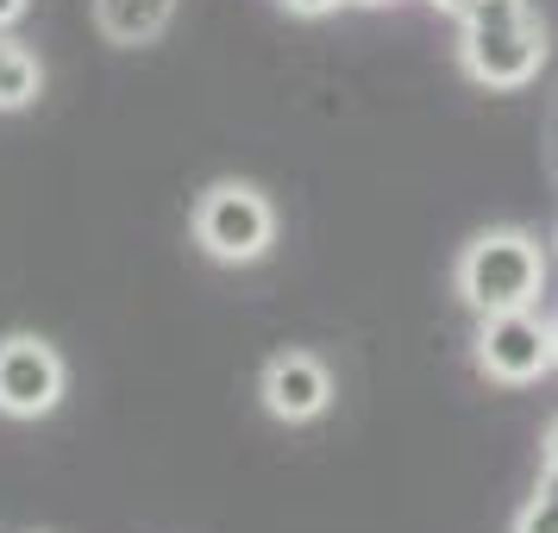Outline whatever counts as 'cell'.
I'll use <instances>...</instances> for the list:
<instances>
[{"instance_id": "1", "label": "cell", "mask_w": 558, "mask_h": 533, "mask_svg": "<svg viewBox=\"0 0 558 533\" xmlns=\"http://www.w3.org/2000/svg\"><path fill=\"white\" fill-rule=\"evenodd\" d=\"M458 20H464L458 57H464V76L471 82H483V88H521V82L539 76L546 32L527 13V0H471Z\"/></svg>"}, {"instance_id": "2", "label": "cell", "mask_w": 558, "mask_h": 533, "mask_svg": "<svg viewBox=\"0 0 558 533\" xmlns=\"http://www.w3.org/2000/svg\"><path fill=\"white\" fill-rule=\"evenodd\" d=\"M539 289H546V252L514 227L477 232V239L464 245V257H458V295L477 307V314L533 307Z\"/></svg>"}, {"instance_id": "3", "label": "cell", "mask_w": 558, "mask_h": 533, "mask_svg": "<svg viewBox=\"0 0 558 533\" xmlns=\"http://www.w3.org/2000/svg\"><path fill=\"white\" fill-rule=\"evenodd\" d=\"M270 232H277V214L252 182H214L195 207V239L220 264H257L270 252Z\"/></svg>"}, {"instance_id": "4", "label": "cell", "mask_w": 558, "mask_h": 533, "mask_svg": "<svg viewBox=\"0 0 558 533\" xmlns=\"http://www.w3.org/2000/svg\"><path fill=\"white\" fill-rule=\"evenodd\" d=\"M477 364L483 377L496 383H539L558 364L553 352V327L533 307H508V314H483L477 332Z\"/></svg>"}, {"instance_id": "5", "label": "cell", "mask_w": 558, "mask_h": 533, "mask_svg": "<svg viewBox=\"0 0 558 533\" xmlns=\"http://www.w3.org/2000/svg\"><path fill=\"white\" fill-rule=\"evenodd\" d=\"M57 402H63V358L45 339H32V332L0 339V414L38 421Z\"/></svg>"}, {"instance_id": "6", "label": "cell", "mask_w": 558, "mask_h": 533, "mask_svg": "<svg viewBox=\"0 0 558 533\" xmlns=\"http://www.w3.org/2000/svg\"><path fill=\"white\" fill-rule=\"evenodd\" d=\"M327 402H332V377L320 358H307V352L270 358V371H264V408L277 421H314Z\"/></svg>"}, {"instance_id": "7", "label": "cell", "mask_w": 558, "mask_h": 533, "mask_svg": "<svg viewBox=\"0 0 558 533\" xmlns=\"http://www.w3.org/2000/svg\"><path fill=\"white\" fill-rule=\"evenodd\" d=\"M170 13H177V0H95V20L113 45H151L170 26Z\"/></svg>"}, {"instance_id": "8", "label": "cell", "mask_w": 558, "mask_h": 533, "mask_svg": "<svg viewBox=\"0 0 558 533\" xmlns=\"http://www.w3.org/2000/svg\"><path fill=\"white\" fill-rule=\"evenodd\" d=\"M38 101V57L26 45H0V113Z\"/></svg>"}, {"instance_id": "9", "label": "cell", "mask_w": 558, "mask_h": 533, "mask_svg": "<svg viewBox=\"0 0 558 533\" xmlns=\"http://www.w3.org/2000/svg\"><path fill=\"white\" fill-rule=\"evenodd\" d=\"M514 533H558V464H546V477L533 489V502L521 508Z\"/></svg>"}, {"instance_id": "10", "label": "cell", "mask_w": 558, "mask_h": 533, "mask_svg": "<svg viewBox=\"0 0 558 533\" xmlns=\"http://www.w3.org/2000/svg\"><path fill=\"white\" fill-rule=\"evenodd\" d=\"M289 13H302V20H320V13H332V7H345V0H282Z\"/></svg>"}, {"instance_id": "11", "label": "cell", "mask_w": 558, "mask_h": 533, "mask_svg": "<svg viewBox=\"0 0 558 533\" xmlns=\"http://www.w3.org/2000/svg\"><path fill=\"white\" fill-rule=\"evenodd\" d=\"M20 13H26V0H0V26H13Z\"/></svg>"}, {"instance_id": "12", "label": "cell", "mask_w": 558, "mask_h": 533, "mask_svg": "<svg viewBox=\"0 0 558 533\" xmlns=\"http://www.w3.org/2000/svg\"><path fill=\"white\" fill-rule=\"evenodd\" d=\"M546 464H558V421L546 427Z\"/></svg>"}, {"instance_id": "13", "label": "cell", "mask_w": 558, "mask_h": 533, "mask_svg": "<svg viewBox=\"0 0 558 533\" xmlns=\"http://www.w3.org/2000/svg\"><path fill=\"white\" fill-rule=\"evenodd\" d=\"M427 7H439V13H464V0H427Z\"/></svg>"}, {"instance_id": "14", "label": "cell", "mask_w": 558, "mask_h": 533, "mask_svg": "<svg viewBox=\"0 0 558 533\" xmlns=\"http://www.w3.org/2000/svg\"><path fill=\"white\" fill-rule=\"evenodd\" d=\"M553 352H558V320H553Z\"/></svg>"}, {"instance_id": "15", "label": "cell", "mask_w": 558, "mask_h": 533, "mask_svg": "<svg viewBox=\"0 0 558 533\" xmlns=\"http://www.w3.org/2000/svg\"><path fill=\"white\" fill-rule=\"evenodd\" d=\"M364 7H389V0H364Z\"/></svg>"}, {"instance_id": "16", "label": "cell", "mask_w": 558, "mask_h": 533, "mask_svg": "<svg viewBox=\"0 0 558 533\" xmlns=\"http://www.w3.org/2000/svg\"><path fill=\"white\" fill-rule=\"evenodd\" d=\"M464 7H471V0H464Z\"/></svg>"}]
</instances>
